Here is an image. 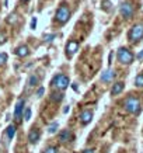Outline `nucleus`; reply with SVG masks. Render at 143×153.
Segmentation results:
<instances>
[{
  "label": "nucleus",
  "mask_w": 143,
  "mask_h": 153,
  "mask_svg": "<svg viewBox=\"0 0 143 153\" xmlns=\"http://www.w3.org/2000/svg\"><path fill=\"white\" fill-rule=\"evenodd\" d=\"M16 131H17L16 125H9V126H7V129H6V135H7V138H9L10 140L16 136Z\"/></svg>",
  "instance_id": "obj_15"
},
{
  "label": "nucleus",
  "mask_w": 143,
  "mask_h": 153,
  "mask_svg": "<svg viewBox=\"0 0 143 153\" xmlns=\"http://www.w3.org/2000/svg\"><path fill=\"white\" fill-rule=\"evenodd\" d=\"M44 91H45V88H44V87H38L35 96H37V97H42V96H44Z\"/></svg>",
  "instance_id": "obj_25"
},
{
  "label": "nucleus",
  "mask_w": 143,
  "mask_h": 153,
  "mask_svg": "<svg viewBox=\"0 0 143 153\" xmlns=\"http://www.w3.org/2000/svg\"><path fill=\"white\" fill-rule=\"evenodd\" d=\"M14 53L17 56H20V58H25V56L30 55V48H28L27 45H20L19 48H16Z\"/></svg>",
  "instance_id": "obj_14"
},
{
  "label": "nucleus",
  "mask_w": 143,
  "mask_h": 153,
  "mask_svg": "<svg viewBox=\"0 0 143 153\" xmlns=\"http://www.w3.org/2000/svg\"><path fill=\"white\" fill-rule=\"evenodd\" d=\"M6 42V35L4 34H0V44H4Z\"/></svg>",
  "instance_id": "obj_28"
},
{
  "label": "nucleus",
  "mask_w": 143,
  "mask_h": 153,
  "mask_svg": "<svg viewBox=\"0 0 143 153\" xmlns=\"http://www.w3.org/2000/svg\"><path fill=\"white\" fill-rule=\"evenodd\" d=\"M124 108L132 115H139L142 111V101H140V98L133 96V94L128 96L124 101Z\"/></svg>",
  "instance_id": "obj_1"
},
{
  "label": "nucleus",
  "mask_w": 143,
  "mask_h": 153,
  "mask_svg": "<svg viewBox=\"0 0 143 153\" xmlns=\"http://www.w3.org/2000/svg\"><path fill=\"white\" fill-rule=\"evenodd\" d=\"M79 47H80V44H79V41H74V39H70L67 44H66V58H73L74 55H76V52L79 51Z\"/></svg>",
  "instance_id": "obj_7"
},
{
  "label": "nucleus",
  "mask_w": 143,
  "mask_h": 153,
  "mask_svg": "<svg viewBox=\"0 0 143 153\" xmlns=\"http://www.w3.org/2000/svg\"><path fill=\"white\" fill-rule=\"evenodd\" d=\"M83 153H94V150L93 149H86V150H83Z\"/></svg>",
  "instance_id": "obj_30"
},
{
  "label": "nucleus",
  "mask_w": 143,
  "mask_h": 153,
  "mask_svg": "<svg viewBox=\"0 0 143 153\" xmlns=\"http://www.w3.org/2000/svg\"><path fill=\"white\" fill-rule=\"evenodd\" d=\"M6 62H7V55H6L4 52H3V53L0 52V66L6 65Z\"/></svg>",
  "instance_id": "obj_23"
},
{
  "label": "nucleus",
  "mask_w": 143,
  "mask_h": 153,
  "mask_svg": "<svg viewBox=\"0 0 143 153\" xmlns=\"http://www.w3.org/2000/svg\"><path fill=\"white\" fill-rule=\"evenodd\" d=\"M135 86L139 88H143V73H139L135 77Z\"/></svg>",
  "instance_id": "obj_17"
},
{
  "label": "nucleus",
  "mask_w": 143,
  "mask_h": 153,
  "mask_svg": "<svg viewBox=\"0 0 143 153\" xmlns=\"http://www.w3.org/2000/svg\"><path fill=\"white\" fill-rule=\"evenodd\" d=\"M38 83H39V77H38L37 74L30 76V79H28V87H37Z\"/></svg>",
  "instance_id": "obj_16"
},
{
  "label": "nucleus",
  "mask_w": 143,
  "mask_h": 153,
  "mask_svg": "<svg viewBox=\"0 0 143 153\" xmlns=\"http://www.w3.org/2000/svg\"><path fill=\"white\" fill-rule=\"evenodd\" d=\"M31 114H33V111H31V108H30V107L24 108L23 117H24V120H25V121H30V120H31Z\"/></svg>",
  "instance_id": "obj_19"
},
{
  "label": "nucleus",
  "mask_w": 143,
  "mask_h": 153,
  "mask_svg": "<svg viewBox=\"0 0 143 153\" xmlns=\"http://www.w3.org/2000/svg\"><path fill=\"white\" fill-rule=\"evenodd\" d=\"M44 153H58V148L55 146H48L44 149Z\"/></svg>",
  "instance_id": "obj_22"
},
{
  "label": "nucleus",
  "mask_w": 143,
  "mask_h": 153,
  "mask_svg": "<svg viewBox=\"0 0 143 153\" xmlns=\"http://www.w3.org/2000/svg\"><path fill=\"white\" fill-rule=\"evenodd\" d=\"M119 13L124 19H132V16L135 14V6L130 3L129 0L124 1L119 7Z\"/></svg>",
  "instance_id": "obj_6"
},
{
  "label": "nucleus",
  "mask_w": 143,
  "mask_h": 153,
  "mask_svg": "<svg viewBox=\"0 0 143 153\" xmlns=\"http://www.w3.org/2000/svg\"><path fill=\"white\" fill-rule=\"evenodd\" d=\"M24 1H30V0H24Z\"/></svg>",
  "instance_id": "obj_31"
},
{
  "label": "nucleus",
  "mask_w": 143,
  "mask_h": 153,
  "mask_svg": "<svg viewBox=\"0 0 143 153\" xmlns=\"http://www.w3.org/2000/svg\"><path fill=\"white\" fill-rule=\"evenodd\" d=\"M142 38H143V23H138L129 30L128 41L132 42V44H138Z\"/></svg>",
  "instance_id": "obj_5"
},
{
  "label": "nucleus",
  "mask_w": 143,
  "mask_h": 153,
  "mask_svg": "<svg viewBox=\"0 0 143 153\" xmlns=\"http://www.w3.org/2000/svg\"><path fill=\"white\" fill-rule=\"evenodd\" d=\"M7 21H9L10 24H16L17 21H19V19H17V14H10L9 19H7Z\"/></svg>",
  "instance_id": "obj_21"
},
{
  "label": "nucleus",
  "mask_w": 143,
  "mask_h": 153,
  "mask_svg": "<svg viewBox=\"0 0 143 153\" xmlns=\"http://www.w3.org/2000/svg\"><path fill=\"white\" fill-rule=\"evenodd\" d=\"M69 84H70L69 77H67L66 74H62V73L53 76V79H52V82H51V86L55 88V90H58V91L66 90V88L69 87Z\"/></svg>",
  "instance_id": "obj_3"
},
{
  "label": "nucleus",
  "mask_w": 143,
  "mask_h": 153,
  "mask_svg": "<svg viewBox=\"0 0 143 153\" xmlns=\"http://www.w3.org/2000/svg\"><path fill=\"white\" fill-rule=\"evenodd\" d=\"M115 76H116L115 70L107 69V70H104L101 74V82H104V83H111L112 80L115 79Z\"/></svg>",
  "instance_id": "obj_11"
},
{
  "label": "nucleus",
  "mask_w": 143,
  "mask_h": 153,
  "mask_svg": "<svg viewBox=\"0 0 143 153\" xmlns=\"http://www.w3.org/2000/svg\"><path fill=\"white\" fill-rule=\"evenodd\" d=\"M93 120V112L90 110H84V111L80 112V117H79V121L82 125H88Z\"/></svg>",
  "instance_id": "obj_9"
},
{
  "label": "nucleus",
  "mask_w": 143,
  "mask_h": 153,
  "mask_svg": "<svg viewBox=\"0 0 143 153\" xmlns=\"http://www.w3.org/2000/svg\"><path fill=\"white\" fill-rule=\"evenodd\" d=\"M55 38V35L53 34H49V35H45V41H48V42H51L52 39Z\"/></svg>",
  "instance_id": "obj_26"
},
{
  "label": "nucleus",
  "mask_w": 143,
  "mask_h": 153,
  "mask_svg": "<svg viewBox=\"0 0 143 153\" xmlns=\"http://www.w3.org/2000/svg\"><path fill=\"white\" fill-rule=\"evenodd\" d=\"M70 9H69V6L66 4V3H62V4L59 6V9L56 10V14H55V19L56 21L59 24H66L67 21H69L70 19Z\"/></svg>",
  "instance_id": "obj_4"
},
{
  "label": "nucleus",
  "mask_w": 143,
  "mask_h": 153,
  "mask_svg": "<svg viewBox=\"0 0 143 153\" xmlns=\"http://www.w3.org/2000/svg\"><path fill=\"white\" fill-rule=\"evenodd\" d=\"M58 122H53V124H51V125H49V128H48V132H49V134H55L56 131H58Z\"/></svg>",
  "instance_id": "obj_20"
},
{
  "label": "nucleus",
  "mask_w": 143,
  "mask_h": 153,
  "mask_svg": "<svg viewBox=\"0 0 143 153\" xmlns=\"http://www.w3.org/2000/svg\"><path fill=\"white\" fill-rule=\"evenodd\" d=\"M39 139H41V131L34 126L33 129L30 131V134H28V140H30L31 145H35Z\"/></svg>",
  "instance_id": "obj_10"
},
{
  "label": "nucleus",
  "mask_w": 143,
  "mask_h": 153,
  "mask_svg": "<svg viewBox=\"0 0 143 153\" xmlns=\"http://www.w3.org/2000/svg\"><path fill=\"white\" fill-rule=\"evenodd\" d=\"M24 105H25V100L20 98L17 104H16V110H14V120L16 122H20L23 118V112H24Z\"/></svg>",
  "instance_id": "obj_8"
},
{
  "label": "nucleus",
  "mask_w": 143,
  "mask_h": 153,
  "mask_svg": "<svg viewBox=\"0 0 143 153\" xmlns=\"http://www.w3.org/2000/svg\"><path fill=\"white\" fill-rule=\"evenodd\" d=\"M35 27H37V19L34 17V19L31 20V28H33V30H34V28H35Z\"/></svg>",
  "instance_id": "obj_27"
},
{
  "label": "nucleus",
  "mask_w": 143,
  "mask_h": 153,
  "mask_svg": "<svg viewBox=\"0 0 143 153\" xmlns=\"http://www.w3.org/2000/svg\"><path fill=\"white\" fill-rule=\"evenodd\" d=\"M124 88H125L124 82H116V83H114V86L111 88V96H118V94H121L124 91Z\"/></svg>",
  "instance_id": "obj_13"
},
{
  "label": "nucleus",
  "mask_w": 143,
  "mask_h": 153,
  "mask_svg": "<svg viewBox=\"0 0 143 153\" xmlns=\"http://www.w3.org/2000/svg\"><path fill=\"white\" fill-rule=\"evenodd\" d=\"M116 59H118V62H119L121 65H132L135 60V55L133 52L130 51V49H128V48L125 47H121L119 49H118V52H116Z\"/></svg>",
  "instance_id": "obj_2"
},
{
  "label": "nucleus",
  "mask_w": 143,
  "mask_h": 153,
  "mask_svg": "<svg viewBox=\"0 0 143 153\" xmlns=\"http://www.w3.org/2000/svg\"><path fill=\"white\" fill-rule=\"evenodd\" d=\"M72 139H73V134H72L69 129H63V131H60L59 132L60 143H67V142H70Z\"/></svg>",
  "instance_id": "obj_12"
},
{
  "label": "nucleus",
  "mask_w": 143,
  "mask_h": 153,
  "mask_svg": "<svg viewBox=\"0 0 143 153\" xmlns=\"http://www.w3.org/2000/svg\"><path fill=\"white\" fill-rule=\"evenodd\" d=\"M136 58H138V59H143V51L139 52L138 55H136Z\"/></svg>",
  "instance_id": "obj_29"
},
{
  "label": "nucleus",
  "mask_w": 143,
  "mask_h": 153,
  "mask_svg": "<svg viewBox=\"0 0 143 153\" xmlns=\"http://www.w3.org/2000/svg\"><path fill=\"white\" fill-rule=\"evenodd\" d=\"M51 100L55 102H59L63 100V93H52L51 94Z\"/></svg>",
  "instance_id": "obj_18"
},
{
  "label": "nucleus",
  "mask_w": 143,
  "mask_h": 153,
  "mask_svg": "<svg viewBox=\"0 0 143 153\" xmlns=\"http://www.w3.org/2000/svg\"><path fill=\"white\" fill-rule=\"evenodd\" d=\"M101 4H102V7H104V10H107V11L111 9V7H110V6H111V1H110V0H102Z\"/></svg>",
  "instance_id": "obj_24"
}]
</instances>
